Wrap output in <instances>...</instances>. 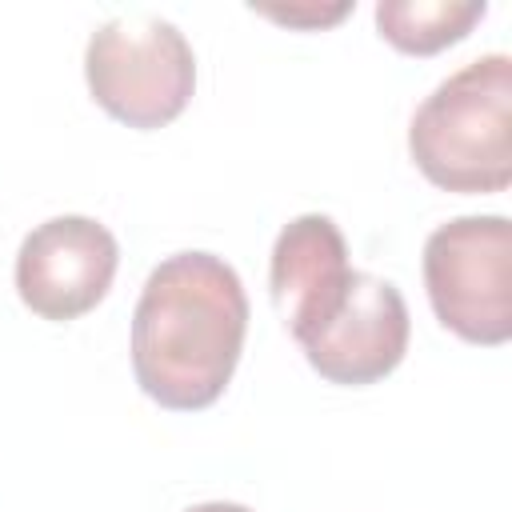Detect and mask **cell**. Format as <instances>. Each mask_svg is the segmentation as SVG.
I'll return each instance as SVG.
<instances>
[{"instance_id":"obj_1","label":"cell","mask_w":512,"mask_h":512,"mask_svg":"<svg viewBox=\"0 0 512 512\" xmlns=\"http://www.w3.org/2000/svg\"><path fill=\"white\" fill-rule=\"evenodd\" d=\"M248 296L236 268L212 252H176L152 268L132 312V372L148 400L172 412L216 404L240 364Z\"/></svg>"},{"instance_id":"obj_2","label":"cell","mask_w":512,"mask_h":512,"mask_svg":"<svg viewBox=\"0 0 512 512\" xmlns=\"http://www.w3.org/2000/svg\"><path fill=\"white\" fill-rule=\"evenodd\" d=\"M408 152L444 192H504L512 184V60L488 52L436 84L408 124Z\"/></svg>"},{"instance_id":"obj_3","label":"cell","mask_w":512,"mask_h":512,"mask_svg":"<svg viewBox=\"0 0 512 512\" xmlns=\"http://www.w3.org/2000/svg\"><path fill=\"white\" fill-rule=\"evenodd\" d=\"M92 100L128 128L172 124L196 88V56L184 32L160 16L132 12L104 20L84 52Z\"/></svg>"},{"instance_id":"obj_4","label":"cell","mask_w":512,"mask_h":512,"mask_svg":"<svg viewBox=\"0 0 512 512\" xmlns=\"http://www.w3.org/2000/svg\"><path fill=\"white\" fill-rule=\"evenodd\" d=\"M424 288L436 320L468 344L496 348L512 336V224L460 216L424 244Z\"/></svg>"},{"instance_id":"obj_5","label":"cell","mask_w":512,"mask_h":512,"mask_svg":"<svg viewBox=\"0 0 512 512\" xmlns=\"http://www.w3.org/2000/svg\"><path fill=\"white\" fill-rule=\"evenodd\" d=\"M120 264L116 236L92 216H52L36 224L16 252V292L40 320H76L92 312Z\"/></svg>"},{"instance_id":"obj_6","label":"cell","mask_w":512,"mask_h":512,"mask_svg":"<svg viewBox=\"0 0 512 512\" xmlns=\"http://www.w3.org/2000/svg\"><path fill=\"white\" fill-rule=\"evenodd\" d=\"M408 332L412 320L400 288L372 272H352L340 312L300 348L328 384L364 388L400 368Z\"/></svg>"},{"instance_id":"obj_7","label":"cell","mask_w":512,"mask_h":512,"mask_svg":"<svg viewBox=\"0 0 512 512\" xmlns=\"http://www.w3.org/2000/svg\"><path fill=\"white\" fill-rule=\"evenodd\" d=\"M272 304L296 344L312 340L348 296V244L332 216L304 212L288 220L272 244Z\"/></svg>"},{"instance_id":"obj_8","label":"cell","mask_w":512,"mask_h":512,"mask_svg":"<svg viewBox=\"0 0 512 512\" xmlns=\"http://www.w3.org/2000/svg\"><path fill=\"white\" fill-rule=\"evenodd\" d=\"M484 12V0H380L376 28L404 56H436L448 44H460Z\"/></svg>"},{"instance_id":"obj_9","label":"cell","mask_w":512,"mask_h":512,"mask_svg":"<svg viewBox=\"0 0 512 512\" xmlns=\"http://www.w3.org/2000/svg\"><path fill=\"white\" fill-rule=\"evenodd\" d=\"M348 12V4L336 8H264V16L284 20V24H336Z\"/></svg>"},{"instance_id":"obj_10","label":"cell","mask_w":512,"mask_h":512,"mask_svg":"<svg viewBox=\"0 0 512 512\" xmlns=\"http://www.w3.org/2000/svg\"><path fill=\"white\" fill-rule=\"evenodd\" d=\"M188 512H252V508L232 504V500H208V504H196V508H188Z\"/></svg>"}]
</instances>
